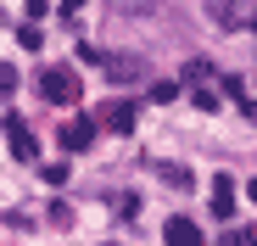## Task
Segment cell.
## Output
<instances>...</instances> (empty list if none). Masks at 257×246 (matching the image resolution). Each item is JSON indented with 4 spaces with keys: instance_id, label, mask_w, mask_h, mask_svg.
<instances>
[{
    "instance_id": "obj_5",
    "label": "cell",
    "mask_w": 257,
    "mask_h": 246,
    "mask_svg": "<svg viewBox=\"0 0 257 246\" xmlns=\"http://www.w3.org/2000/svg\"><path fill=\"white\" fill-rule=\"evenodd\" d=\"M101 123L112 135H128V129H135V101H106L101 106Z\"/></svg>"
},
{
    "instance_id": "obj_17",
    "label": "cell",
    "mask_w": 257,
    "mask_h": 246,
    "mask_svg": "<svg viewBox=\"0 0 257 246\" xmlns=\"http://www.w3.org/2000/svg\"><path fill=\"white\" fill-rule=\"evenodd\" d=\"M246 196H251V201H257V179H251V190H246Z\"/></svg>"
},
{
    "instance_id": "obj_13",
    "label": "cell",
    "mask_w": 257,
    "mask_h": 246,
    "mask_svg": "<svg viewBox=\"0 0 257 246\" xmlns=\"http://www.w3.org/2000/svg\"><path fill=\"white\" fill-rule=\"evenodd\" d=\"M12 90H17V67L0 62V95H12Z\"/></svg>"
},
{
    "instance_id": "obj_1",
    "label": "cell",
    "mask_w": 257,
    "mask_h": 246,
    "mask_svg": "<svg viewBox=\"0 0 257 246\" xmlns=\"http://www.w3.org/2000/svg\"><path fill=\"white\" fill-rule=\"evenodd\" d=\"M39 95L56 101V106H73V101H84V78L73 67H45L39 73Z\"/></svg>"
},
{
    "instance_id": "obj_7",
    "label": "cell",
    "mask_w": 257,
    "mask_h": 246,
    "mask_svg": "<svg viewBox=\"0 0 257 246\" xmlns=\"http://www.w3.org/2000/svg\"><path fill=\"white\" fill-rule=\"evenodd\" d=\"M106 78L112 84H135V78H146V67L135 56H106Z\"/></svg>"
},
{
    "instance_id": "obj_3",
    "label": "cell",
    "mask_w": 257,
    "mask_h": 246,
    "mask_svg": "<svg viewBox=\"0 0 257 246\" xmlns=\"http://www.w3.org/2000/svg\"><path fill=\"white\" fill-rule=\"evenodd\" d=\"M207 12L218 17V28H246V23H257L251 0H207Z\"/></svg>"
},
{
    "instance_id": "obj_8",
    "label": "cell",
    "mask_w": 257,
    "mask_h": 246,
    "mask_svg": "<svg viewBox=\"0 0 257 246\" xmlns=\"http://www.w3.org/2000/svg\"><path fill=\"white\" fill-rule=\"evenodd\" d=\"M162 240H168V246H201V229H196L190 218H168Z\"/></svg>"
},
{
    "instance_id": "obj_10",
    "label": "cell",
    "mask_w": 257,
    "mask_h": 246,
    "mask_svg": "<svg viewBox=\"0 0 257 246\" xmlns=\"http://www.w3.org/2000/svg\"><path fill=\"white\" fill-rule=\"evenodd\" d=\"M190 101H196V106H201V112H218V90H207V84H201V90H196V95H190Z\"/></svg>"
},
{
    "instance_id": "obj_9",
    "label": "cell",
    "mask_w": 257,
    "mask_h": 246,
    "mask_svg": "<svg viewBox=\"0 0 257 246\" xmlns=\"http://www.w3.org/2000/svg\"><path fill=\"white\" fill-rule=\"evenodd\" d=\"M17 45H23V51H39V28H34V23L17 28Z\"/></svg>"
},
{
    "instance_id": "obj_11",
    "label": "cell",
    "mask_w": 257,
    "mask_h": 246,
    "mask_svg": "<svg viewBox=\"0 0 257 246\" xmlns=\"http://www.w3.org/2000/svg\"><path fill=\"white\" fill-rule=\"evenodd\" d=\"M218 246H257V229H235V235H224Z\"/></svg>"
},
{
    "instance_id": "obj_15",
    "label": "cell",
    "mask_w": 257,
    "mask_h": 246,
    "mask_svg": "<svg viewBox=\"0 0 257 246\" xmlns=\"http://www.w3.org/2000/svg\"><path fill=\"white\" fill-rule=\"evenodd\" d=\"M67 179V162H45V185H62Z\"/></svg>"
},
{
    "instance_id": "obj_12",
    "label": "cell",
    "mask_w": 257,
    "mask_h": 246,
    "mask_svg": "<svg viewBox=\"0 0 257 246\" xmlns=\"http://www.w3.org/2000/svg\"><path fill=\"white\" fill-rule=\"evenodd\" d=\"M162 179L174 185V190H185V185H190V168H162Z\"/></svg>"
},
{
    "instance_id": "obj_16",
    "label": "cell",
    "mask_w": 257,
    "mask_h": 246,
    "mask_svg": "<svg viewBox=\"0 0 257 246\" xmlns=\"http://www.w3.org/2000/svg\"><path fill=\"white\" fill-rule=\"evenodd\" d=\"M84 12V0H62V17H78Z\"/></svg>"
},
{
    "instance_id": "obj_14",
    "label": "cell",
    "mask_w": 257,
    "mask_h": 246,
    "mask_svg": "<svg viewBox=\"0 0 257 246\" xmlns=\"http://www.w3.org/2000/svg\"><path fill=\"white\" fill-rule=\"evenodd\" d=\"M179 95V84H168V78H162V84H151V101H174Z\"/></svg>"
},
{
    "instance_id": "obj_4",
    "label": "cell",
    "mask_w": 257,
    "mask_h": 246,
    "mask_svg": "<svg viewBox=\"0 0 257 246\" xmlns=\"http://www.w3.org/2000/svg\"><path fill=\"white\" fill-rule=\"evenodd\" d=\"M90 140H95V123H90V117L62 123V151H90Z\"/></svg>"
},
{
    "instance_id": "obj_6",
    "label": "cell",
    "mask_w": 257,
    "mask_h": 246,
    "mask_svg": "<svg viewBox=\"0 0 257 246\" xmlns=\"http://www.w3.org/2000/svg\"><path fill=\"white\" fill-rule=\"evenodd\" d=\"M207 207L218 213V218H229V213H235V179H229V174L212 179V201H207Z\"/></svg>"
},
{
    "instance_id": "obj_2",
    "label": "cell",
    "mask_w": 257,
    "mask_h": 246,
    "mask_svg": "<svg viewBox=\"0 0 257 246\" xmlns=\"http://www.w3.org/2000/svg\"><path fill=\"white\" fill-rule=\"evenodd\" d=\"M6 140H12V157H23V162H39V140H34V129L17 117V112H6Z\"/></svg>"
}]
</instances>
